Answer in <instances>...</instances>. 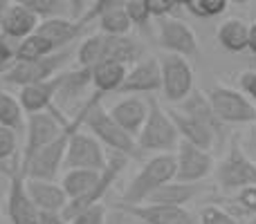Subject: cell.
Returning a JSON list of instances; mask_svg holds the SVG:
<instances>
[{
    "label": "cell",
    "instance_id": "1",
    "mask_svg": "<svg viewBox=\"0 0 256 224\" xmlns=\"http://www.w3.org/2000/svg\"><path fill=\"white\" fill-rule=\"evenodd\" d=\"M84 130L90 132L104 148H108L115 155H126V157H132L137 153L135 139L122 130L115 119L110 117V112L104 108V94L92 92V97H88L84 101Z\"/></svg>",
    "mask_w": 256,
    "mask_h": 224
},
{
    "label": "cell",
    "instance_id": "2",
    "mask_svg": "<svg viewBox=\"0 0 256 224\" xmlns=\"http://www.w3.org/2000/svg\"><path fill=\"white\" fill-rule=\"evenodd\" d=\"M84 117H86V108L81 103V108L72 114L68 128L52 141L50 146H45L30 164L27 168L20 173L25 180H40V182H56L58 173L63 168L66 162V153H68V144H70V137L74 135L79 128H84Z\"/></svg>",
    "mask_w": 256,
    "mask_h": 224
},
{
    "label": "cell",
    "instance_id": "3",
    "mask_svg": "<svg viewBox=\"0 0 256 224\" xmlns=\"http://www.w3.org/2000/svg\"><path fill=\"white\" fill-rule=\"evenodd\" d=\"M173 180H176V155H155L130 180V184L126 186L124 195H122L120 204H126V207L146 204V200L155 191L162 189L164 184H168Z\"/></svg>",
    "mask_w": 256,
    "mask_h": 224
},
{
    "label": "cell",
    "instance_id": "4",
    "mask_svg": "<svg viewBox=\"0 0 256 224\" xmlns=\"http://www.w3.org/2000/svg\"><path fill=\"white\" fill-rule=\"evenodd\" d=\"M70 119L72 117H68L66 112H61L56 106L48 112L30 114L25 121V146H22V157L18 159L16 173L25 171L27 164H30L45 146H50L63 130H66Z\"/></svg>",
    "mask_w": 256,
    "mask_h": 224
},
{
    "label": "cell",
    "instance_id": "5",
    "mask_svg": "<svg viewBox=\"0 0 256 224\" xmlns=\"http://www.w3.org/2000/svg\"><path fill=\"white\" fill-rule=\"evenodd\" d=\"M137 150L142 153H158V155H176L178 144H180V135L168 117L166 108L160 106V101L148 99V117H146L144 128L140 135L135 137Z\"/></svg>",
    "mask_w": 256,
    "mask_h": 224
},
{
    "label": "cell",
    "instance_id": "6",
    "mask_svg": "<svg viewBox=\"0 0 256 224\" xmlns=\"http://www.w3.org/2000/svg\"><path fill=\"white\" fill-rule=\"evenodd\" d=\"M214 175H216V182L222 191L238 193L243 189L256 186V162L250 159V155L240 148L238 141H232L230 153L218 164Z\"/></svg>",
    "mask_w": 256,
    "mask_h": 224
},
{
    "label": "cell",
    "instance_id": "7",
    "mask_svg": "<svg viewBox=\"0 0 256 224\" xmlns=\"http://www.w3.org/2000/svg\"><path fill=\"white\" fill-rule=\"evenodd\" d=\"M160 70H162V94L166 101L182 103L194 92V67L189 58L178 54L162 52L158 56Z\"/></svg>",
    "mask_w": 256,
    "mask_h": 224
},
{
    "label": "cell",
    "instance_id": "8",
    "mask_svg": "<svg viewBox=\"0 0 256 224\" xmlns=\"http://www.w3.org/2000/svg\"><path fill=\"white\" fill-rule=\"evenodd\" d=\"M72 56H74V49H63V52H54L48 58H40L34 63H16L7 74H2V79L7 83L18 85V88L43 83V81H50L61 74L63 65H68Z\"/></svg>",
    "mask_w": 256,
    "mask_h": 224
},
{
    "label": "cell",
    "instance_id": "9",
    "mask_svg": "<svg viewBox=\"0 0 256 224\" xmlns=\"http://www.w3.org/2000/svg\"><path fill=\"white\" fill-rule=\"evenodd\" d=\"M106 166H108L106 148H104L90 132L79 128V130L70 137L63 168H66V171H99L102 173Z\"/></svg>",
    "mask_w": 256,
    "mask_h": 224
},
{
    "label": "cell",
    "instance_id": "10",
    "mask_svg": "<svg viewBox=\"0 0 256 224\" xmlns=\"http://www.w3.org/2000/svg\"><path fill=\"white\" fill-rule=\"evenodd\" d=\"M209 103H212V110L218 117L220 123H250L256 121V108L245 94L236 92L232 88H216L209 90L207 94Z\"/></svg>",
    "mask_w": 256,
    "mask_h": 224
},
{
    "label": "cell",
    "instance_id": "11",
    "mask_svg": "<svg viewBox=\"0 0 256 224\" xmlns=\"http://www.w3.org/2000/svg\"><path fill=\"white\" fill-rule=\"evenodd\" d=\"M214 155L198 146L182 141L176 150V182L182 184H200L214 173Z\"/></svg>",
    "mask_w": 256,
    "mask_h": 224
},
{
    "label": "cell",
    "instance_id": "12",
    "mask_svg": "<svg viewBox=\"0 0 256 224\" xmlns=\"http://www.w3.org/2000/svg\"><path fill=\"white\" fill-rule=\"evenodd\" d=\"M158 43L166 54H178L184 58L198 56V38L189 22L180 18H164L158 25Z\"/></svg>",
    "mask_w": 256,
    "mask_h": 224
},
{
    "label": "cell",
    "instance_id": "13",
    "mask_svg": "<svg viewBox=\"0 0 256 224\" xmlns=\"http://www.w3.org/2000/svg\"><path fill=\"white\" fill-rule=\"evenodd\" d=\"M162 90V70H160L158 56H144L126 72L124 85L117 94L124 97H142Z\"/></svg>",
    "mask_w": 256,
    "mask_h": 224
},
{
    "label": "cell",
    "instance_id": "14",
    "mask_svg": "<svg viewBox=\"0 0 256 224\" xmlns=\"http://www.w3.org/2000/svg\"><path fill=\"white\" fill-rule=\"evenodd\" d=\"M4 209H7V218L12 224H38L40 222V211L34 207L32 198L27 195L25 177L16 171L9 175V189H7Z\"/></svg>",
    "mask_w": 256,
    "mask_h": 224
},
{
    "label": "cell",
    "instance_id": "15",
    "mask_svg": "<svg viewBox=\"0 0 256 224\" xmlns=\"http://www.w3.org/2000/svg\"><path fill=\"white\" fill-rule=\"evenodd\" d=\"M122 211H126L132 220L142 224H198V218L189 209L180 207H158V204H140V207H126L117 204Z\"/></svg>",
    "mask_w": 256,
    "mask_h": 224
},
{
    "label": "cell",
    "instance_id": "16",
    "mask_svg": "<svg viewBox=\"0 0 256 224\" xmlns=\"http://www.w3.org/2000/svg\"><path fill=\"white\" fill-rule=\"evenodd\" d=\"M63 76H66V72H61L58 76H54V79H50V81H43V83L20 88L18 101H20L27 117H30V114H40V112L52 110L54 103H56V94H58V90H61Z\"/></svg>",
    "mask_w": 256,
    "mask_h": 224
},
{
    "label": "cell",
    "instance_id": "17",
    "mask_svg": "<svg viewBox=\"0 0 256 224\" xmlns=\"http://www.w3.org/2000/svg\"><path fill=\"white\" fill-rule=\"evenodd\" d=\"M27 195L32 198L34 207L40 213H50V216H61L68 207V195L61 189L58 182H40V180H25Z\"/></svg>",
    "mask_w": 256,
    "mask_h": 224
},
{
    "label": "cell",
    "instance_id": "18",
    "mask_svg": "<svg viewBox=\"0 0 256 224\" xmlns=\"http://www.w3.org/2000/svg\"><path fill=\"white\" fill-rule=\"evenodd\" d=\"M108 112H110V117L117 121V126L135 139V137L140 135V130L144 128L146 117H148V99L124 97L122 101H117Z\"/></svg>",
    "mask_w": 256,
    "mask_h": 224
},
{
    "label": "cell",
    "instance_id": "19",
    "mask_svg": "<svg viewBox=\"0 0 256 224\" xmlns=\"http://www.w3.org/2000/svg\"><path fill=\"white\" fill-rule=\"evenodd\" d=\"M168 117H171L173 123H176L178 135H180L182 141H189V144L198 146V148H202V150H209V153H212L216 141L220 139V135H218L216 130H212L207 123L198 121V119L189 117V114H184L180 110H168Z\"/></svg>",
    "mask_w": 256,
    "mask_h": 224
},
{
    "label": "cell",
    "instance_id": "20",
    "mask_svg": "<svg viewBox=\"0 0 256 224\" xmlns=\"http://www.w3.org/2000/svg\"><path fill=\"white\" fill-rule=\"evenodd\" d=\"M38 22H40L38 16L32 13L30 9L18 0V2L9 4L7 13H4V18H2V25H0V34H2L4 38L14 40V43H20L27 36L36 34Z\"/></svg>",
    "mask_w": 256,
    "mask_h": 224
},
{
    "label": "cell",
    "instance_id": "21",
    "mask_svg": "<svg viewBox=\"0 0 256 224\" xmlns=\"http://www.w3.org/2000/svg\"><path fill=\"white\" fill-rule=\"evenodd\" d=\"M36 34L43 36L50 45L54 47V52H63L68 49V45L74 43L84 29L76 22H72L70 18H50V20H40Z\"/></svg>",
    "mask_w": 256,
    "mask_h": 224
},
{
    "label": "cell",
    "instance_id": "22",
    "mask_svg": "<svg viewBox=\"0 0 256 224\" xmlns=\"http://www.w3.org/2000/svg\"><path fill=\"white\" fill-rule=\"evenodd\" d=\"M92 88V72L86 70V67H74V70H68L66 76H63L61 90L56 94V103L54 106L58 110H66L72 103H79V99L86 94V90ZM81 108V103H79Z\"/></svg>",
    "mask_w": 256,
    "mask_h": 224
},
{
    "label": "cell",
    "instance_id": "23",
    "mask_svg": "<svg viewBox=\"0 0 256 224\" xmlns=\"http://www.w3.org/2000/svg\"><path fill=\"white\" fill-rule=\"evenodd\" d=\"M104 61L122 63L124 67L135 65L140 58H144V49L130 36H106L104 34Z\"/></svg>",
    "mask_w": 256,
    "mask_h": 224
},
{
    "label": "cell",
    "instance_id": "24",
    "mask_svg": "<svg viewBox=\"0 0 256 224\" xmlns=\"http://www.w3.org/2000/svg\"><path fill=\"white\" fill-rule=\"evenodd\" d=\"M202 191L200 184H182V182H168L164 184L162 189H158L148 200L146 204H158V207H180L184 209L196 195Z\"/></svg>",
    "mask_w": 256,
    "mask_h": 224
},
{
    "label": "cell",
    "instance_id": "25",
    "mask_svg": "<svg viewBox=\"0 0 256 224\" xmlns=\"http://www.w3.org/2000/svg\"><path fill=\"white\" fill-rule=\"evenodd\" d=\"M90 72H92V90L106 97V94L120 92V88L124 85L128 67L115 61H104L99 65L90 67Z\"/></svg>",
    "mask_w": 256,
    "mask_h": 224
},
{
    "label": "cell",
    "instance_id": "26",
    "mask_svg": "<svg viewBox=\"0 0 256 224\" xmlns=\"http://www.w3.org/2000/svg\"><path fill=\"white\" fill-rule=\"evenodd\" d=\"M218 43L227 49V52H245L250 47V25L240 18H230L218 27Z\"/></svg>",
    "mask_w": 256,
    "mask_h": 224
},
{
    "label": "cell",
    "instance_id": "27",
    "mask_svg": "<svg viewBox=\"0 0 256 224\" xmlns=\"http://www.w3.org/2000/svg\"><path fill=\"white\" fill-rule=\"evenodd\" d=\"M180 112H184V114H189V117L198 119V121L207 123V126L212 128V130H216L218 135H222V130H225V123L218 121V117L212 110V103H209L207 94H202V92H196L194 90V92L182 101Z\"/></svg>",
    "mask_w": 256,
    "mask_h": 224
},
{
    "label": "cell",
    "instance_id": "28",
    "mask_svg": "<svg viewBox=\"0 0 256 224\" xmlns=\"http://www.w3.org/2000/svg\"><path fill=\"white\" fill-rule=\"evenodd\" d=\"M102 173L99 171H66V175L61 177V189L66 191L68 200L74 202V200H81L90 193V191L97 186Z\"/></svg>",
    "mask_w": 256,
    "mask_h": 224
},
{
    "label": "cell",
    "instance_id": "29",
    "mask_svg": "<svg viewBox=\"0 0 256 224\" xmlns=\"http://www.w3.org/2000/svg\"><path fill=\"white\" fill-rule=\"evenodd\" d=\"M27 114L22 110L18 97H14L12 92L0 88V128H9L14 132L25 130Z\"/></svg>",
    "mask_w": 256,
    "mask_h": 224
},
{
    "label": "cell",
    "instance_id": "30",
    "mask_svg": "<svg viewBox=\"0 0 256 224\" xmlns=\"http://www.w3.org/2000/svg\"><path fill=\"white\" fill-rule=\"evenodd\" d=\"M104 34H90L84 38V43L76 47L74 52V58H76V67H86V70H90V67L99 65V63H104Z\"/></svg>",
    "mask_w": 256,
    "mask_h": 224
},
{
    "label": "cell",
    "instance_id": "31",
    "mask_svg": "<svg viewBox=\"0 0 256 224\" xmlns=\"http://www.w3.org/2000/svg\"><path fill=\"white\" fill-rule=\"evenodd\" d=\"M50 54H54V47L38 34L27 36L25 40H20L16 47V63H34L40 58H48Z\"/></svg>",
    "mask_w": 256,
    "mask_h": 224
},
{
    "label": "cell",
    "instance_id": "32",
    "mask_svg": "<svg viewBox=\"0 0 256 224\" xmlns=\"http://www.w3.org/2000/svg\"><path fill=\"white\" fill-rule=\"evenodd\" d=\"M97 27H99V34H106V36H128L130 34L132 25H130V20H128L124 2H122L120 7L104 13L97 20Z\"/></svg>",
    "mask_w": 256,
    "mask_h": 224
},
{
    "label": "cell",
    "instance_id": "33",
    "mask_svg": "<svg viewBox=\"0 0 256 224\" xmlns=\"http://www.w3.org/2000/svg\"><path fill=\"white\" fill-rule=\"evenodd\" d=\"M32 13L38 16V20H50V18H68V7L70 0H20Z\"/></svg>",
    "mask_w": 256,
    "mask_h": 224
},
{
    "label": "cell",
    "instance_id": "34",
    "mask_svg": "<svg viewBox=\"0 0 256 224\" xmlns=\"http://www.w3.org/2000/svg\"><path fill=\"white\" fill-rule=\"evenodd\" d=\"M227 4H230L227 0H184L182 7L189 13H194L196 18H214L220 16L227 9Z\"/></svg>",
    "mask_w": 256,
    "mask_h": 224
},
{
    "label": "cell",
    "instance_id": "35",
    "mask_svg": "<svg viewBox=\"0 0 256 224\" xmlns=\"http://www.w3.org/2000/svg\"><path fill=\"white\" fill-rule=\"evenodd\" d=\"M124 9L132 27H137L144 34L150 29V13L146 9V0H124Z\"/></svg>",
    "mask_w": 256,
    "mask_h": 224
},
{
    "label": "cell",
    "instance_id": "36",
    "mask_svg": "<svg viewBox=\"0 0 256 224\" xmlns=\"http://www.w3.org/2000/svg\"><path fill=\"white\" fill-rule=\"evenodd\" d=\"M198 224H238V220H236L232 213H227L225 209L207 204V207H202V211H200Z\"/></svg>",
    "mask_w": 256,
    "mask_h": 224
},
{
    "label": "cell",
    "instance_id": "37",
    "mask_svg": "<svg viewBox=\"0 0 256 224\" xmlns=\"http://www.w3.org/2000/svg\"><path fill=\"white\" fill-rule=\"evenodd\" d=\"M106 216H108V209L102 202V204H94V207L81 211L79 216H74L70 220V224H104L106 222Z\"/></svg>",
    "mask_w": 256,
    "mask_h": 224
},
{
    "label": "cell",
    "instance_id": "38",
    "mask_svg": "<svg viewBox=\"0 0 256 224\" xmlns=\"http://www.w3.org/2000/svg\"><path fill=\"white\" fill-rule=\"evenodd\" d=\"M16 47L18 43L4 38L0 34V74H7L14 65H16Z\"/></svg>",
    "mask_w": 256,
    "mask_h": 224
},
{
    "label": "cell",
    "instance_id": "39",
    "mask_svg": "<svg viewBox=\"0 0 256 224\" xmlns=\"http://www.w3.org/2000/svg\"><path fill=\"white\" fill-rule=\"evenodd\" d=\"M178 7H182V2H176V0H146V9H148L150 18H171V13L176 11Z\"/></svg>",
    "mask_w": 256,
    "mask_h": 224
},
{
    "label": "cell",
    "instance_id": "40",
    "mask_svg": "<svg viewBox=\"0 0 256 224\" xmlns=\"http://www.w3.org/2000/svg\"><path fill=\"white\" fill-rule=\"evenodd\" d=\"M18 153V132L9 128H0V162L14 157Z\"/></svg>",
    "mask_w": 256,
    "mask_h": 224
},
{
    "label": "cell",
    "instance_id": "41",
    "mask_svg": "<svg viewBox=\"0 0 256 224\" xmlns=\"http://www.w3.org/2000/svg\"><path fill=\"white\" fill-rule=\"evenodd\" d=\"M236 202L245 209V211H252L256 216V186H250V189H243L236 193Z\"/></svg>",
    "mask_w": 256,
    "mask_h": 224
},
{
    "label": "cell",
    "instance_id": "42",
    "mask_svg": "<svg viewBox=\"0 0 256 224\" xmlns=\"http://www.w3.org/2000/svg\"><path fill=\"white\" fill-rule=\"evenodd\" d=\"M132 222H135V220H132L126 211H122L120 207H112L110 211H108L106 222H104V224H132Z\"/></svg>",
    "mask_w": 256,
    "mask_h": 224
},
{
    "label": "cell",
    "instance_id": "43",
    "mask_svg": "<svg viewBox=\"0 0 256 224\" xmlns=\"http://www.w3.org/2000/svg\"><path fill=\"white\" fill-rule=\"evenodd\" d=\"M240 83H243L245 92L256 101V72H245L243 79H240Z\"/></svg>",
    "mask_w": 256,
    "mask_h": 224
},
{
    "label": "cell",
    "instance_id": "44",
    "mask_svg": "<svg viewBox=\"0 0 256 224\" xmlns=\"http://www.w3.org/2000/svg\"><path fill=\"white\" fill-rule=\"evenodd\" d=\"M248 49H252V52L256 54V20L250 25V47Z\"/></svg>",
    "mask_w": 256,
    "mask_h": 224
},
{
    "label": "cell",
    "instance_id": "45",
    "mask_svg": "<svg viewBox=\"0 0 256 224\" xmlns=\"http://www.w3.org/2000/svg\"><path fill=\"white\" fill-rule=\"evenodd\" d=\"M9 0H0V25H2V18H4V13H7V9H9Z\"/></svg>",
    "mask_w": 256,
    "mask_h": 224
},
{
    "label": "cell",
    "instance_id": "46",
    "mask_svg": "<svg viewBox=\"0 0 256 224\" xmlns=\"http://www.w3.org/2000/svg\"><path fill=\"white\" fill-rule=\"evenodd\" d=\"M54 224H70V222H66L61 216H56V218H54Z\"/></svg>",
    "mask_w": 256,
    "mask_h": 224
},
{
    "label": "cell",
    "instance_id": "47",
    "mask_svg": "<svg viewBox=\"0 0 256 224\" xmlns=\"http://www.w3.org/2000/svg\"><path fill=\"white\" fill-rule=\"evenodd\" d=\"M248 224H256V216H254V218H252V220H250Z\"/></svg>",
    "mask_w": 256,
    "mask_h": 224
},
{
    "label": "cell",
    "instance_id": "48",
    "mask_svg": "<svg viewBox=\"0 0 256 224\" xmlns=\"http://www.w3.org/2000/svg\"><path fill=\"white\" fill-rule=\"evenodd\" d=\"M0 209H2V200H0Z\"/></svg>",
    "mask_w": 256,
    "mask_h": 224
}]
</instances>
